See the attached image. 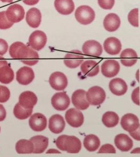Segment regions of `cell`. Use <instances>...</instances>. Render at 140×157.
Here are the masks:
<instances>
[{"instance_id":"52a82bcc","label":"cell","mask_w":140,"mask_h":157,"mask_svg":"<svg viewBox=\"0 0 140 157\" xmlns=\"http://www.w3.org/2000/svg\"><path fill=\"white\" fill-rule=\"evenodd\" d=\"M65 118L67 123L72 127L78 128L83 125L84 117L83 113L77 109L71 108L67 111Z\"/></svg>"},{"instance_id":"d590c367","label":"cell","mask_w":140,"mask_h":157,"mask_svg":"<svg viewBox=\"0 0 140 157\" xmlns=\"http://www.w3.org/2000/svg\"><path fill=\"white\" fill-rule=\"evenodd\" d=\"M1 92L0 94V103H4L7 101L10 97V91L9 89L4 86H0Z\"/></svg>"},{"instance_id":"7bdbcfd3","label":"cell","mask_w":140,"mask_h":157,"mask_svg":"<svg viewBox=\"0 0 140 157\" xmlns=\"http://www.w3.org/2000/svg\"><path fill=\"white\" fill-rule=\"evenodd\" d=\"M23 2L27 6H34L37 4L40 0H22Z\"/></svg>"},{"instance_id":"7a4b0ae2","label":"cell","mask_w":140,"mask_h":157,"mask_svg":"<svg viewBox=\"0 0 140 157\" xmlns=\"http://www.w3.org/2000/svg\"><path fill=\"white\" fill-rule=\"evenodd\" d=\"M106 98V92L104 90L98 86L91 87L87 92V100L91 105H100L103 103Z\"/></svg>"},{"instance_id":"d4e9b609","label":"cell","mask_w":140,"mask_h":157,"mask_svg":"<svg viewBox=\"0 0 140 157\" xmlns=\"http://www.w3.org/2000/svg\"><path fill=\"white\" fill-rule=\"evenodd\" d=\"M30 141L34 146V154H41L45 151L49 146V138L45 136L38 135L34 136L30 139Z\"/></svg>"},{"instance_id":"9a60e30c","label":"cell","mask_w":140,"mask_h":157,"mask_svg":"<svg viewBox=\"0 0 140 157\" xmlns=\"http://www.w3.org/2000/svg\"><path fill=\"white\" fill-rule=\"evenodd\" d=\"M81 149V143L79 138L74 136L66 135L64 145V151L70 154H77Z\"/></svg>"},{"instance_id":"44dd1931","label":"cell","mask_w":140,"mask_h":157,"mask_svg":"<svg viewBox=\"0 0 140 157\" xmlns=\"http://www.w3.org/2000/svg\"><path fill=\"white\" fill-rule=\"evenodd\" d=\"M115 144L117 148L121 151H129L132 148V140L129 136L124 134H119L115 138Z\"/></svg>"},{"instance_id":"5bb4252c","label":"cell","mask_w":140,"mask_h":157,"mask_svg":"<svg viewBox=\"0 0 140 157\" xmlns=\"http://www.w3.org/2000/svg\"><path fill=\"white\" fill-rule=\"evenodd\" d=\"M47 119L43 114L37 113L31 116L29 120V125L31 129L35 132H41L47 127Z\"/></svg>"},{"instance_id":"4dcf8cb0","label":"cell","mask_w":140,"mask_h":157,"mask_svg":"<svg viewBox=\"0 0 140 157\" xmlns=\"http://www.w3.org/2000/svg\"><path fill=\"white\" fill-rule=\"evenodd\" d=\"M14 78V73L9 64L0 68V82L9 84Z\"/></svg>"},{"instance_id":"9c48e42d","label":"cell","mask_w":140,"mask_h":157,"mask_svg":"<svg viewBox=\"0 0 140 157\" xmlns=\"http://www.w3.org/2000/svg\"><path fill=\"white\" fill-rule=\"evenodd\" d=\"M72 103L75 107L79 110H85L89 106L86 98V92L84 90H77L72 94Z\"/></svg>"},{"instance_id":"8992f818","label":"cell","mask_w":140,"mask_h":157,"mask_svg":"<svg viewBox=\"0 0 140 157\" xmlns=\"http://www.w3.org/2000/svg\"><path fill=\"white\" fill-rule=\"evenodd\" d=\"M54 109L59 111H65L70 105V98L66 92H58L53 95L51 100Z\"/></svg>"},{"instance_id":"d6a6232c","label":"cell","mask_w":140,"mask_h":157,"mask_svg":"<svg viewBox=\"0 0 140 157\" xmlns=\"http://www.w3.org/2000/svg\"><path fill=\"white\" fill-rule=\"evenodd\" d=\"M33 109H25L20 105L19 103L16 104L14 108V115L19 120H23L27 119V118L32 115Z\"/></svg>"},{"instance_id":"d6986e66","label":"cell","mask_w":140,"mask_h":157,"mask_svg":"<svg viewBox=\"0 0 140 157\" xmlns=\"http://www.w3.org/2000/svg\"><path fill=\"white\" fill-rule=\"evenodd\" d=\"M37 98L31 91H25L19 97V104L25 109H33L37 102Z\"/></svg>"},{"instance_id":"74e56055","label":"cell","mask_w":140,"mask_h":157,"mask_svg":"<svg viewBox=\"0 0 140 157\" xmlns=\"http://www.w3.org/2000/svg\"><path fill=\"white\" fill-rule=\"evenodd\" d=\"M98 154H115L116 150L115 147L111 144H105L101 146Z\"/></svg>"},{"instance_id":"cb8c5ba5","label":"cell","mask_w":140,"mask_h":157,"mask_svg":"<svg viewBox=\"0 0 140 157\" xmlns=\"http://www.w3.org/2000/svg\"><path fill=\"white\" fill-rule=\"evenodd\" d=\"M138 57L135 50L131 48L126 49L121 54V63L124 66L130 67L137 63Z\"/></svg>"},{"instance_id":"3957f363","label":"cell","mask_w":140,"mask_h":157,"mask_svg":"<svg viewBox=\"0 0 140 157\" xmlns=\"http://www.w3.org/2000/svg\"><path fill=\"white\" fill-rule=\"evenodd\" d=\"M47 38L45 33L41 30H36L33 32L29 37V43L31 48L40 51L45 46Z\"/></svg>"},{"instance_id":"8d00e7d4","label":"cell","mask_w":140,"mask_h":157,"mask_svg":"<svg viewBox=\"0 0 140 157\" xmlns=\"http://www.w3.org/2000/svg\"><path fill=\"white\" fill-rule=\"evenodd\" d=\"M99 6L104 10H111L115 5V0H98Z\"/></svg>"},{"instance_id":"83f0119b","label":"cell","mask_w":140,"mask_h":157,"mask_svg":"<svg viewBox=\"0 0 140 157\" xmlns=\"http://www.w3.org/2000/svg\"><path fill=\"white\" fill-rule=\"evenodd\" d=\"M27 47V46L22 42H15L10 46V55L13 58L20 60L24 54Z\"/></svg>"},{"instance_id":"4fadbf2b","label":"cell","mask_w":140,"mask_h":157,"mask_svg":"<svg viewBox=\"0 0 140 157\" xmlns=\"http://www.w3.org/2000/svg\"><path fill=\"white\" fill-rule=\"evenodd\" d=\"M34 78L33 70L28 67H22L16 72V80L20 84L24 86L30 84Z\"/></svg>"},{"instance_id":"f1b7e54d","label":"cell","mask_w":140,"mask_h":157,"mask_svg":"<svg viewBox=\"0 0 140 157\" xmlns=\"http://www.w3.org/2000/svg\"><path fill=\"white\" fill-rule=\"evenodd\" d=\"M84 148L90 152L95 151L100 145V141L99 138L93 134L86 136L84 140Z\"/></svg>"},{"instance_id":"bcb514c9","label":"cell","mask_w":140,"mask_h":157,"mask_svg":"<svg viewBox=\"0 0 140 157\" xmlns=\"http://www.w3.org/2000/svg\"><path fill=\"white\" fill-rule=\"evenodd\" d=\"M1 2L4 3H12L13 2V0H0Z\"/></svg>"},{"instance_id":"7c38bea8","label":"cell","mask_w":140,"mask_h":157,"mask_svg":"<svg viewBox=\"0 0 140 157\" xmlns=\"http://www.w3.org/2000/svg\"><path fill=\"white\" fill-rule=\"evenodd\" d=\"M120 70L119 63L115 60H107L101 65V72L104 77L112 78L118 74Z\"/></svg>"},{"instance_id":"c3c4849f","label":"cell","mask_w":140,"mask_h":157,"mask_svg":"<svg viewBox=\"0 0 140 157\" xmlns=\"http://www.w3.org/2000/svg\"><path fill=\"white\" fill-rule=\"evenodd\" d=\"M0 132H1V127H0Z\"/></svg>"},{"instance_id":"ffe728a7","label":"cell","mask_w":140,"mask_h":157,"mask_svg":"<svg viewBox=\"0 0 140 157\" xmlns=\"http://www.w3.org/2000/svg\"><path fill=\"white\" fill-rule=\"evenodd\" d=\"M54 6L59 14L64 15L72 14L75 10V4L72 0H55Z\"/></svg>"},{"instance_id":"ee69618b","label":"cell","mask_w":140,"mask_h":157,"mask_svg":"<svg viewBox=\"0 0 140 157\" xmlns=\"http://www.w3.org/2000/svg\"><path fill=\"white\" fill-rule=\"evenodd\" d=\"M7 64H8L7 61L6 60V59H4V58L0 57V68Z\"/></svg>"},{"instance_id":"f6af8a7d","label":"cell","mask_w":140,"mask_h":157,"mask_svg":"<svg viewBox=\"0 0 140 157\" xmlns=\"http://www.w3.org/2000/svg\"><path fill=\"white\" fill-rule=\"evenodd\" d=\"M56 153V154H60V152H59L58 150H55V149H49V150L47 152V154H50V153Z\"/></svg>"},{"instance_id":"e0dca14e","label":"cell","mask_w":140,"mask_h":157,"mask_svg":"<svg viewBox=\"0 0 140 157\" xmlns=\"http://www.w3.org/2000/svg\"><path fill=\"white\" fill-rule=\"evenodd\" d=\"M66 126L65 120L60 115H52L49 120V127L50 132L54 134H60L63 132Z\"/></svg>"},{"instance_id":"7402d4cb","label":"cell","mask_w":140,"mask_h":157,"mask_svg":"<svg viewBox=\"0 0 140 157\" xmlns=\"http://www.w3.org/2000/svg\"><path fill=\"white\" fill-rule=\"evenodd\" d=\"M120 24V18L115 13H110L107 15L103 21L104 29L109 32H113L118 30Z\"/></svg>"},{"instance_id":"ac0fdd59","label":"cell","mask_w":140,"mask_h":157,"mask_svg":"<svg viewBox=\"0 0 140 157\" xmlns=\"http://www.w3.org/2000/svg\"><path fill=\"white\" fill-rule=\"evenodd\" d=\"M109 89L113 94L122 96L128 91V86L126 82L121 78H113L109 83Z\"/></svg>"},{"instance_id":"60d3db41","label":"cell","mask_w":140,"mask_h":157,"mask_svg":"<svg viewBox=\"0 0 140 157\" xmlns=\"http://www.w3.org/2000/svg\"><path fill=\"white\" fill-rule=\"evenodd\" d=\"M6 116V112L3 106L0 104V121H3Z\"/></svg>"},{"instance_id":"603a6c76","label":"cell","mask_w":140,"mask_h":157,"mask_svg":"<svg viewBox=\"0 0 140 157\" xmlns=\"http://www.w3.org/2000/svg\"><path fill=\"white\" fill-rule=\"evenodd\" d=\"M26 21L32 28L36 29L39 27L41 21V14L40 10L35 7L29 10L26 15Z\"/></svg>"},{"instance_id":"b9f144b4","label":"cell","mask_w":140,"mask_h":157,"mask_svg":"<svg viewBox=\"0 0 140 157\" xmlns=\"http://www.w3.org/2000/svg\"><path fill=\"white\" fill-rule=\"evenodd\" d=\"M130 135L132 137H133L134 139L139 141L140 140V127L137 129V130H135L132 132H129Z\"/></svg>"},{"instance_id":"1f68e13d","label":"cell","mask_w":140,"mask_h":157,"mask_svg":"<svg viewBox=\"0 0 140 157\" xmlns=\"http://www.w3.org/2000/svg\"><path fill=\"white\" fill-rule=\"evenodd\" d=\"M102 121L106 127L111 128L115 127L118 124L119 117L116 113L107 112L103 115Z\"/></svg>"},{"instance_id":"7dc6e473","label":"cell","mask_w":140,"mask_h":157,"mask_svg":"<svg viewBox=\"0 0 140 157\" xmlns=\"http://www.w3.org/2000/svg\"><path fill=\"white\" fill-rule=\"evenodd\" d=\"M1 86H0V94H1Z\"/></svg>"},{"instance_id":"e575fe53","label":"cell","mask_w":140,"mask_h":157,"mask_svg":"<svg viewBox=\"0 0 140 157\" xmlns=\"http://www.w3.org/2000/svg\"><path fill=\"white\" fill-rule=\"evenodd\" d=\"M13 23L8 20L6 16V11L0 12V29H7L12 27Z\"/></svg>"},{"instance_id":"5b68a950","label":"cell","mask_w":140,"mask_h":157,"mask_svg":"<svg viewBox=\"0 0 140 157\" xmlns=\"http://www.w3.org/2000/svg\"><path fill=\"white\" fill-rule=\"evenodd\" d=\"M49 82L51 87L56 91L64 90L68 85V80L66 76L60 72H55L52 73L49 77Z\"/></svg>"},{"instance_id":"30bf717a","label":"cell","mask_w":140,"mask_h":157,"mask_svg":"<svg viewBox=\"0 0 140 157\" xmlns=\"http://www.w3.org/2000/svg\"><path fill=\"white\" fill-rule=\"evenodd\" d=\"M83 52L86 55L99 57L103 54V47L98 41L90 40L84 44Z\"/></svg>"},{"instance_id":"484cf974","label":"cell","mask_w":140,"mask_h":157,"mask_svg":"<svg viewBox=\"0 0 140 157\" xmlns=\"http://www.w3.org/2000/svg\"><path fill=\"white\" fill-rule=\"evenodd\" d=\"M80 69L84 75L87 77H93L99 73V66L95 61L88 60L81 64Z\"/></svg>"},{"instance_id":"4316f807","label":"cell","mask_w":140,"mask_h":157,"mask_svg":"<svg viewBox=\"0 0 140 157\" xmlns=\"http://www.w3.org/2000/svg\"><path fill=\"white\" fill-rule=\"evenodd\" d=\"M39 55L37 52L29 47H27L26 51L20 60L24 64L32 66L37 63Z\"/></svg>"},{"instance_id":"f35d334b","label":"cell","mask_w":140,"mask_h":157,"mask_svg":"<svg viewBox=\"0 0 140 157\" xmlns=\"http://www.w3.org/2000/svg\"><path fill=\"white\" fill-rule=\"evenodd\" d=\"M139 95H140V89H139V87H138L133 90L132 94V96H131L133 102L138 105H139V104H140Z\"/></svg>"},{"instance_id":"2e32d148","label":"cell","mask_w":140,"mask_h":157,"mask_svg":"<svg viewBox=\"0 0 140 157\" xmlns=\"http://www.w3.org/2000/svg\"><path fill=\"white\" fill-rule=\"evenodd\" d=\"M103 47L107 54L113 56L118 55L122 48V45L119 39L113 37L107 38L103 43Z\"/></svg>"},{"instance_id":"277c9868","label":"cell","mask_w":140,"mask_h":157,"mask_svg":"<svg viewBox=\"0 0 140 157\" xmlns=\"http://www.w3.org/2000/svg\"><path fill=\"white\" fill-rule=\"evenodd\" d=\"M6 13L7 19L13 23L20 22L23 20L25 16L23 7L18 4H13L8 7Z\"/></svg>"},{"instance_id":"f546056e","label":"cell","mask_w":140,"mask_h":157,"mask_svg":"<svg viewBox=\"0 0 140 157\" xmlns=\"http://www.w3.org/2000/svg\"><path fill=\"white\" fill-rule=\"evenodd\" d=\"M15 149L19 154H32L34 150V146L30 140L21 139L16 143Z\"/></svg>"},{"instance_id":"6da1fadb","label":"cell","mask_w":140,"mask_h":157,"mask_svg":"<svg viewBox=\"0 0 140 157\" xmlns=\"http://www.w3.org/2000/svg\"><path fill=\"white\" fill-rule=\"evenodd\" d=\"M75 16L79 23L82 25H89L95 20V12L90 6H82L76 9Z\"/></svg>"},{"instance_id":"ab89813d","label":"cell","mask_w":140,"mask_h":157,"mask_svg":"<svg viewBox=\"0 0 140 157\" xmlns=\"http://www.w3.org/2000/svg\"><path fill=\"white\" fill-rule=\"evenodd\" d=\"M9 46L7 42L3 39H0V56L4 55L8 50Z\"/></svg>"},{"instance_id":"8fae6325","label":"cell","mask_w":140,"mask_h":157,"mask_svg":"<svg viewBox=\"0 0 140 157\" xmlns=\"http://www.w3.org/2000/svg\"><path fill=\"white\" fill-rule=\"evenodd\" d=\"M121 125L123 129L126 132H132L140 127L139 120L135 115L128 113L122 117Z\"/></svg>"},{"instance_id":"836d02e7","label":"cell","mask_w":140,"mask_h":157,"mask_svg":"<svg viewBox=\"0 0 140 157\" xmlns=\"http://www.w3.org/2000/svg\"><path fill=\"white\" fill-rule=\"evenodd\" d=\"M128 21L131 25L134 27H138V9H134L130 12L128 16Z\"/></svg>"},{"instance_id":"ba28073f","label":"cell","mask_w":140,"mask_h":157,"mask_svg":"<svg viewBox=\"0 0 140 157\" xmlns=\"http://www.w3.org/2000/svg\"><path fill=\"white\" fill-rule=\"evenodd\" d=\"M84 57L79 50H72L65 56L64 63L68 68L71 69L77 68L84 61Z\"/></svg>"}]
</instances>
